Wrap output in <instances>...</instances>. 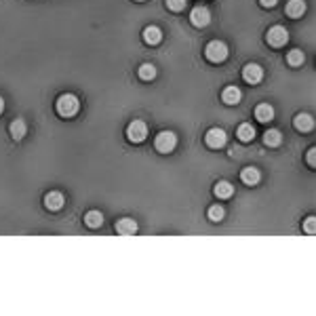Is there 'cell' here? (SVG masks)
Segmentation results:
<instances>
[{"instance_id": "obj_1", "label": "cell", "mask_w": 316, "mask_h": 316, "mask_svg": "<svg viewBox=\"0 0 316 316\" xmlns=\"http://www.w3.org/2000/svg\"><path fill=\"white\" fill-rule=\"evenodd\" d=\"M55 110H57V114L61 118H72V116L78 114V110H81V101H78L76 95L63 93V95H59L57 101H55Z\"/></svg>"}, {"instance_id": "obj_2", "label": "cell", "mask_w": 316, "mask_h": 316, "mask_svg": "<svg viewBox=\"0 0 316 316\" xmlns=\"http://www.w3.org/2000/svg\"><path fill=\"white\" fill-rule=\"evenodd\" d=\"M204 57L213 63H221L228 59V44L221 40H211L207 46H204Z\"/></svg>"}, {"instance_id": "obj_3", "label": "cell", "mask_w": 316, "mask_h": 316, "mask_svg": "<svg viewBox=\"0 0 316 316\" xmlns=\"http://www.w3.org/2000/svg\"><path fill=\"white\" fill-rule=\"evenodd\" d=\"M175 146H177V135L173 131H161L156 135V139H154V148L161 154L173 152V150H175Z\"/></svg>"}, {"instance_id": "obj_4", "label": "cell", "mask_w": 316, "mask_h": 316, "mask_svg": "<svg viewBox=\"0 0 316 316\" xmlns=\"http://www.w3.org/2000/svg\"><path fill=\"white\" fill-rule=\"evenodd\" d=\"M126 137H129V141H133V144H141L146 137H148V126L144 120H133L129 122V126H126Z\"/></svg>"}, {"instance_id": "obj_5", "label": "cell", "mask_w": 316, "mask_h": 316, "mask_svg": "<svg viewBox=\"0 0 316 316\" xmlns=\"http://www.w3.org/2000/svg\"><path fill=\"white\" fill-rule=\"evenodd\" d=\"M266 40H268V44H270V46H284V44H287V40H289V32L284 30L282 25H274V28L268 30Z\"/></svg>"}, {"instance_id": "obj_6", "label": "cell", "mask_w": 316, "mask_h": 316, "mask_svg": "<svg viewBox=\"0 0 316 316\" xmlns=\"http://www.w3.org/2000/svg\"><path fill=\"white\" fill-rule=\"evenodd\" d=\"M226 131L224 129H219V126H213V129L207 131V135H204V141H207V146L209 148H221V146H226Z\"/></svg>"}, {"instance_id": "obj_7", "label": "cell", "mask_w": 316, "mask_h": 316, "mask_svg": "<svg viewBox=\"0 0 316 316\" xmlns=\"http://www.w3.org/2000/svg\"><path fill=\"white\" fill-rule=\"evenodd\" d=\"M190 21L196 28H204L209 21H211V11L207 7H194L190 11Z\"/></svg>"}, {"instance_id": "obj_8", "label": "cell", "mask_w": 316, "mask_h": 316, "mask_svg": "<svg viewBox=\"0 0 316 316\" xmlns=\"http://www.w3.org/2000/svg\"><path fill=\"white\" fill-rule=\"evenodd\" d=\"M243 78H245V83H249V85H259L261 78H264L261 66H257V63H247V66L243 68Z\"/></svg>"}, {"instance_id": "obj_9", "label": "cell", "mask_w": 316, "mask_h": 316, "mask_svg": "<svg viewBox=\"0 0 316 316\" xmlns=\"http://www.w3.org/2000/svg\"><path fill=\"white\" fill-rule=\"evenodd\" d=\"M293 126H295L299 133H308V131L314 129V118H312L310 114L302 112V114H297V116L293 118Z\"/></svg>"}, {"instance_id": "obj_10", "label": "cell", "mask_w": 316, "mask_h": 316, "mask_svg": "<svg viewBox=\"0 0 316 316\" xmlns=\"http://www.w3.org/2000/svg\"><path fill=\"white\" fill-rule=\"evenodd\" d=\"M116 232H118L120 236H131V234H135V232H137V221L131 219V217L118 219V221H116Z\"/></svg>"}, {"instance_id": "obj_11", "label": "cell", "mask_w": 316, "mask_h": 316, "mask_svg": "<svg viewBox=\"0 0 316 316\" xmlns=\"http://www.w3.org/2000/svg\"><path fill=\"white\" fill-rule=\"evenodd\" d=\"M241 97H243V93H241V89L239 87H226L224 91H221V101L224 103H228V106H236L241 101Z\"/></svg>"}, {"instance_id": "obj_12", "label": "cell", "mask_w": 316, "mask_h": 316, "mask_svg": "<svg viewBox=\"0 0 316 316\" xmlns=\"http://www.w3.org/2000/svg\"><path fill=\"white\" fill-rule=\"evenodd\" d=\"M63 202H66L63 194H61V192H55V190L44 196V207L49 209V211H59V209L63 207Z\"/></svg>"}, {"instance_id": "obj_13", "label": "cell", "mask_w": 316, "mask_h": 316, "mask_svg": "<svg viewBox=\"0 0 316 316\" xmlns=\"http://www.w3.org/2000/svg\"><path fill=\"white\" fill-rule=\"evenodd\" d=\"M259 179H261L259 169H255V167H245V169L241 171V181H243L245 186H257Z\"/></svg>"}, {"instance_id": "obj_14", "label": "cell", "mask_w": 316, "mask_h": 316, "mask_svg": "<svg viewBox=\"0 0 316 316\" xmlns=\"http://www.w3.org/2000/svg\"><path fill=\"white\" fill-rule=\"evenodd\" d=\"M284 13H287L289 17H293V19L302 17V15L306 13V3H304V0H289L287 7H284Z\"/></svg>"}, {"instance_id": "obj_15", "label": "cell", "mask_w": 316, "mask_h": 316, "mask_svg": "<svg viewBox=\"0 0 316 316\" xmlns=\"http://www.w3.org/2000/svg\"><path fill=\"white\" fill-rule=\"evenodd\" d=\"M163 40V32H161V28L158 25H148L146 30H144V42L146 44H158Z\"/></svg>"}, {"instance_id": "obj_16", "label": "cell", "mask_w": 316, "mask_h": 316, "mask_svg": "<svg viewBox=\"0 0 316 316\" xmlns=\"http://www.w3.org/2000/svg\"><path fill=\"white\" fill-rule=\"evenodd\" d=\"M255 118H257L259 122H270V120L274 118V108H272L270 103H259V106L255 108Z\"/></svg>"}, {"instance_id": "obj_17", "label": "cell", "mask_w": 316, "mask_h": 316, "mask_svg": "<svg viewBox=\"0 0 316 316\" xmlns=\"http://www.w3.org/2000/svg\"><path fill=\"white\" fill-rule=\"evenodd\" d=\"M213 192H215L217 198H230V196L234 194V186H232L230 181H226V179H221V181L215 183Z\"/></svg>"}, {"instance_id": "obj_18", "label": "cell", "mask_w": 316, "mask_h": 316, "mask_svg": "<svg viewBox=\"0 0 316 316\" xmlns=\"http://www.w3.org/2000/svg\"><path fill=\"white\" fill-rule=\"evenodd\" d=\"M280 141H282V135H280L278 129H268V131L264 133V144H266V146L276 148V146H280Z\"/></svg>"}, {"instance_id": "obj_19", "label": "cell", "mask_w": 316, "mask_h": 316, "mask_svg": "<svg viewBox=\"0 0 316 316\" xmlns=\"http://www.w3.org/2000/svg\"><path fill=\"white\" fill-rule=\"evenodd\" d=\"M236 137H239L241 141H251L253 137H255V129H253V124H249V122H243L241 126H239V131H236Z\"/></svg>"}, {"instance_id": "obj_20", "label": "cell", "mask_w": 316, "mask_h": 316, "mask_svg": "<svg viewBox=\"0 0 316 316\" xmlns=\"http://www.w3.org/2000/svg\"><path fill=\"white\" fill-rule=\"evenodd\" d=\"M25 131H28V126H25V122H23L21 118H15V120L11 122V137H13V139H23Z\"/></svg>"}, {"instance_id": "obj_21", "label": "cell", "mask_w": 316, "mask_h": 316, "mask_svg": "<svg viewBox=\"0 0 316 316\" xmlns=\"http://www.w3.org/2000/svg\"><path fill=\"white\" fill-rule=\"evenodd\" d=\"M85 224H87L89 228H99V226L103 224L101 211H89V213L85 215Z\"/></svg>"}, {"instance_id": "obj_22", "label": "cell", "mask_w": 316, "mask_h": 316, "mask_svg": "<svg viewBox=\"0 0 316 316\" xmlns=\"http://www.w3.org/2000/svg\"><path fill=\"white\" fill-rule=\"evenodd\" d=\"M137 76L141 78V81H152V78L156 76V68L152 66V63H141L139 70H137Z\"/></svg>"}, {"instance_id": "obj_23", "label": "cell", "mask_w": 316, "mask_h": 316, "mask_svg": "<svg viewBox=\"0 0 316 316\" xmlns=\"http://www.w3.org/2000/svg\"><path fill=\"white\" fill-rule=\"evenodd\" d=\"M304 59H306L304 51H299V49H293V51L287 53V63H289V66H302Z\"/></svg>"}, {"instance_id": "obj_24", "label": "cell", "mask_w": 316, "mask_h": 316, "mask_svg": "<svg viewBox=\"0 0 316 316\" xmlns=\"http://www.w3.org/2000/svg\"><path fill=\"white\" fill-rule=\"evenodd\" d=\"M207 215H209L211 221H221V219H224V215H226V211H224L221 204H213V207H209Z\"/></svg>"}, {"instance_id": "obj_25", "label": "cell", "mask_w": 316, "mask_h": 316, "mask_svg": "<svg viewBox=\"0 0 316 316\" xmlns=\"http://www.w3.org/2000/svg\"><path fill=\"white\" fill-rule=\"evenodd\" d=\"M167 7H169V11L179 13L186 9V0H167Z\"/></svg>"}, {"instance_id": "obj_26", "label": "cell", "mask_w": 316, "mask_h": 316, "mask_svg": "<svg viewBox=\"0 0 316 316\" xmlns=\"http://www.w3.org/2000/svg\"><path fill=\"white\" fill-rule=\"evenodd\" d=\"M304 230H306L308 234H314V230H316V219H314V217H308V219H306Z\"/></svg>"}, {"instance_id": "obj_27", "label": "cell", "mask_w": 316, "mask_h": 316, "mask_svg": "<svg viewBox=\"0 0 316 316\" xmlns=\"http://www.w3.org/2000/svg\"><path fill=\"white\" fill-rule=\"evenodd\" d=\"M308 165H310V167L316 165V150H314V148L308 150Z\"/></svg>"}, {"instance_id": "obj_28", "label": "cell", "mask_w": 316, "mask_h": 316, "mask_svg": "<svg viewBox=\"0 0 316 316\" xmlns=\"http://www.w3.org/2000/svg\"><path fill=\"white\" fill-rule=\"evenodd\" d=\"M278 0H259V5L266 7V9H270V7H276Z\"/></svg>"}, {"instance_id": "obj_29", "label": "cell", "mask_w": 316, "mask_h": 316, "mask_svg": "<svg viewBox=\"0 0 316 316\" xmlns=\"http://www.w3.org/2000/svg\"><path fill=\"white\" fill-rule=\"evenodd\" d=\"M3 112H5V99L0 97V114H3Z\"/></svg>"}, {"instance_id": "obj_30", "label": "cell", "mask_w": 316, "mask_h": 316, "mask_svg": "<svg viewBox=\"0 0 316 316\" xmlns=\"http://www.w3.org/2000/svg\"><path fill=\"white\" fill-rule=\"evenodd\" d=\"M137 3H144V0H137Z\"/></svg>"}]
</instances>
